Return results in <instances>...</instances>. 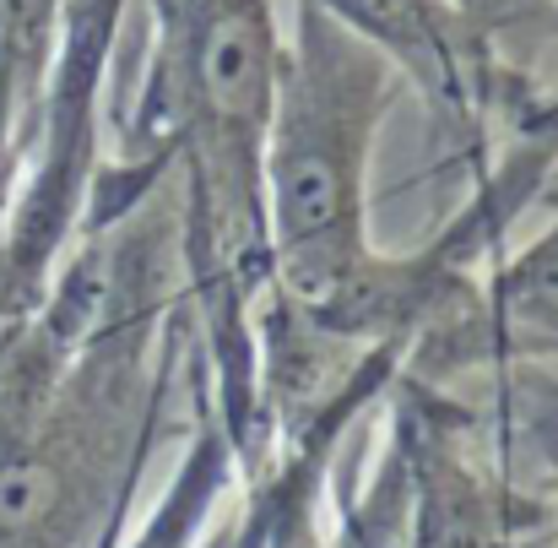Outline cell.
<instances>
[{
  "mask_svg": "<svg viewBox=\"0 0 558 548\" xmlns=\"http://www.w3.org/2000/svg\"><path fill=\"white\" fill-rule=\"evenodd\" d=\"M353 65L304 60L293 87H282V126L271 153V212L282 255L304 294H331L348 277L353 245V164H359V120H353Z\"/></svg>",
  "mask_w": 558,
  "mask_h": 548,
  "instance_id": "obj_1",
  "label": "cell"
},
{
  "mask_svg": "<svg viewBox=\"0 0 558 548\" xmlns=\"http://www.w3.org/2000/svg\"><path fill=\"white\" fill-rule=\"evenodd\" d=\"M49 16L54 0H0V71H16L27 55H38Z\"/></svg>",
  "mask_w": 558,
  "mask_h": 548,
  "instance_id": "obj_5",
  "label": "cell"
},
{
  "mask_svg": "<svg viewBox=\"0 0 558 548\" xmlns=\"http://www.w3.org/2000/svg\"><path fill=\"white\" fill-rule=\"evenodd\" d=\"M532 5H543V0H450V11L461 16H477V22H505V16H521V11H532Z\"/></svg>",
  "mask_w": 558,
  "mask_h": 548,
  "instance_id": "obj_6",
  "label": "cell"
},
{
  "mask_svg": "<svg viewBox=\"0 0 558 548\" xmlns=\"http://www.w3.org/2000/svg\"><path fill=\"white\" fill-rule=\"evenodd\" d=\"M163 71L174 76L190 115L228 136L255 142L277 98V38L266 0H158Z\"/></svg>",
  "mask_w": 558,
  "mask_h": 548,
  "instance_id": "obj_2",
  "label": "cell"
},
{
  "mask_svg": "<svg viewBox=\"0 0 558 548\" xmlns=\"http://www.w3.org/2000/svg\"><path fill=\"white\" fill-rule=\"evenodd\" d=\"M369 44L390 49L428 82L456 76V27H450V0H315Z\"/></svg>",
  "mask_w": 558,
  "mask_h": 548,
  "instance_id": "obj_3",
  "label": "cell"
},
{
  "mask_svg": "<svg viewBox=\"0 0 558 548\" xmlns=\"http://www.w3.org/2000/svg\"><path fill=\"white\" fill-rule=\"evenodd\" d=\"M60 500V484L54 473L38 462V456H11L0 462V538H16V533H33L49 505Z\"/></svg>",
  "mask_w": 558,
  "mask_h": 548,
  "instance_id": "obj_4",
  "label": "cell"
}]
</instances>
